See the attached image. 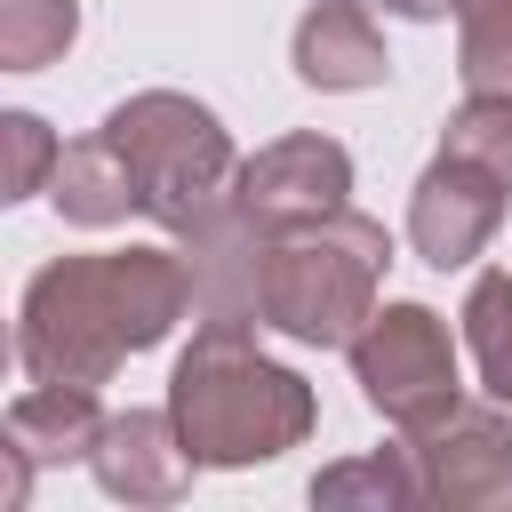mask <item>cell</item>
Instances as JSON below:
<instances>
[{"label":"cell","mask_w":512,"mask_h":512,"mask_svg":"<svg viewBox=\"0 0 512 512\" xmlns=\"http://www.w3.org/2000/svg\"><path fill=\"white\" fill-rule=\"evenodd\" d=\"M192 312V264L176 248H96L32 272L16 304V360L32 384H112Z\"/></svg>","instance_id":"6da1fadb"},{"label":"cell","mask_w":512,"mask_h":512,"mask_svg":"<svg viewBox=\"0 0 512 512\" xmlns=\"http://www.w3.org/2000/svg\"><path fill=\"white\" fill-rule=\"evenodd\" d=\"M168 416L200 464L248 472L312 440L320 400L312 384L256 344V320H200L168 368Z\"/></svg>","instance_id":"7a4b0ae2"},{"label":"cell","mask_w":512,"mask_h":512,"mask_svg":"<svg viewBox=\"0 0 512 512\" xmlns=\"http://www.w3.org/2000/svg\"><path fill=\"white\" fill-rule=\"evenodd\" d=\"M392 264V232L360 208H336L320 224L272 232L264 264H256V320L320 344V352H352V336L376 312V280Z\"/></svg>","instance_id":"3957f363"},{"label":"cell","mask_w":512,"mask_h":512,"mask_svg":"<svg viewBox=\"0 0 512 512\" xmlns=\"http://www.w3.org/2000/svg\"><path fill=\"white\" fill-rule=\"evenodd\" d=\"M104 136L128 152L136 168V192H144V216L176 240H192L224 200H232V176H240V152L224 136V120L184 96V88H136L104 112Z\"/></svg>","instance_id":"277c9868"},{"label":"cell","mask_w":512,"mask_h":512,"mask_svg":"<svg viewBox=\"0 0 512 512\" xmlns=\"http://www.w3.org/2000/svg\"><path fill=\"white\" fill-rule=\"evenodd\" d=\"M352 384H360V400H368L384 424L424 432L432 416H448V408L464 400L448 320H440L432 304H376L368 328L352 336Z\"/></svg>","instance_id":"5b68a950"},{"label":"cell","mask_w":512,"mask_h":512,"mask_svg":"<svg viewBox=\"0 0 512 512\" xmlns=\"http://www.w3.org/2000/svg\"><path fill=\"white\" fill-rule=\"evenodd\" d=\"M344 192H352V152H344L336 136L304 128V136H280V144H264L256 160H240V176H232V216L272 240V232H296V224H320V216L352 208Z\"/></svg>","instance_id":"8992f818"},{"label":"cell","mask_w":512,"mask_h":512,"mask_svg":"<svg viewBox=\"0 0 512 512\" xmlns=\"http://www.w3.org/2000/svg\"><path fill=\"white\" fill-rule=\"evenodd\" d=\"M416 440V464H424V504H448V512H496L512 504V416L488 400H456L448 416H432Z\"/></svg>","instance_id":"52a82bcc"},{"label":"cell","mask_w":512,"mask_h":512,"mask_svg":"<svg viewBox=\"0 0 512 512\" xmlns=\"http://www.w3.org/2000/svg\"><path fill=\"white\" fill-rule=\"evenodd\" d=\"M504 176H488L480 160H464V152H432V168L416 176V192H408V248L432 264V272H464L488 240H496V224H504Z\"/></svg>","instance_id":"ba28073f"},{"label":"cell","mask_w":512,"mask_h":512,"mask_svg":"<svg viewBox=\"0 0 512 512\" xmlns=\"http://www.w3.org/2000/svg\"><path fill=\"white\" fill-rule=\"evenodd\" d=\"M88 472L112 504H176L192 488L200 456H192V440L176 432L168 408H128V416H104V440H96Z\"/></svg>","instance_id":"9c48e42d"},{"label":"cell","mask_w":512,"mask_h":512,"mask_svg":"<svg viewBox=\"0 0 512 512\" xmlns=\"http://www.w3.org/2000/svg\"><path fill=\"white\" fill-rule=\"evenodd\" d=\"M288 64H296V80L320 88V96H352V88H376V80L392 72L384 32H376V16H368L360 0H312V8L296 16Z\"/></svg>","instance_id":"30bf717a"},{"label":"cell","mask_w":512,"mask_h":512,"mask_svg":"<svg viewBox=\"0 0 512 512\" xmlns=\"http://www.w3.org/2000/svg\"><path fill=\"white\" fill-rule=\"evenodd\" d=\"M48 200H56V216H64V224H88V232L144 216L136 168H128V152H120L104 128H96V136H80V144H64V160H56V176H48Z\"/></svg>","instance_id":"8fae6325"},{"label":"cell","mask_w":512,"mask_h":512,"mask_svg":"<svg viewBox=\"0 0 512 512\" xmlns=\"http://www.w3.org/2000/svg\"><path fill=\"white\" fill-rule=\"evenodd\" d=\"M0 440H16L40 472H48V464H88L96 440H104V408H96L88 384H32V392L8 400Z\"/></svg>","instance_id":"7c38bea8"},{"label":"cell","mask_w":512,"mask_h":512,"mask_svg":"<svg viewBox=\"0 0 512 512\" xmlns=\"http://www.w3.org/2000/svg\"><path fill=\"white\" fill-rule=\"evenodd\" d=\"M312 504H368V512H408V504H424V464H416V440L312 472Z\"/></svg>","instance_id":"4fadbf2b"},{"label":"cell","mask_w":512,"mask_h":512,"mask_svg":"<svg viewBox=\"0 0 512 512\" xmlns=\"http://www.w3.org/2000/svg\"><path fill=\"white\" fill-rule=\"evenodd\" d=\"M464 344H472L480 392L512 416V272H480L464 288Z\"/></svg>","instance_id":"5bb4252c"},{"label":"cell","mask_w":512,"mask_h":512,"mask_svg":"<svg viewBox=\"0 0 512 512\" xmlns=\"http://www.w3.org/2000/svg\"><path fill=\"white\" fill-rule=\"evenodd\" d=\"M456 72L472 96H512V0H456Z\"/></svg>","instance_id":"9a60e30c"},{"label":"cell","mask_w":512,"mask_h":512,"mask_svg":"<svg viewBox=\"0 0 512 512\" xmlns=\"http://www.w3.org/2000/svg\"><path fill=\"white\" fill-rule=\"evenodd\" d=\"M80 0H0V72H40L72 48Z\"/></svg>","instance_id":"2e32d148"},{"label":"cell","mask_w":512,"mask_h":512,"mask_svg":"<svg viewBox=\"0 0 512 512\" xmlns=\"http://www.w3.org/2000/svg\"><path fill=\"white\" fill-rule=\"evenodd\" d=\"M440 152H464V160H480L488 176L512 184V96H464L440 120Z\"/></svg>","instance_id":"e0dca14e"},{"label":"cell","mask_w":512,"mask_h":512,"mask_svg":"<svg viewBox=\"0 0 512 512\" xmlns=\"http://www.w3.org/2000/svg\"><path fill=\"white\" fill-rule=\"evenodd\" d=\"M56 160H64V144L48 136L40 112H0V200H32V192H48Z\"/></svg>","instance_id":"ac0fdd59"},{"label":"cell","mask_w":512,"mask_h":512,"mask_svg":"<svg viewBox=\"0 0 512 512\" xmlns=\"http://www.w3.org/2000/svg\"><path fill=\"white\" fill-rule=\"evenodd\" d=\"M32 456L16 448V440H0V512H24V496H32Z\"/></svg>","instance_id":"d6986e66"},{"label":"cell","mask_w":512,"mask_h":512,"mask_svg":"<svg viewBox=\"0 0 512 512\" xmlns=\"http://www.w3.org/2000/svg\"><path fill=\"white\" fill-rule=\"evenodd\" d=\"M384 8H392V16H408V24H432V16H448L456 0H384Z\"/></svg>","instance_id":"ffe728a7"}]
</instances>
